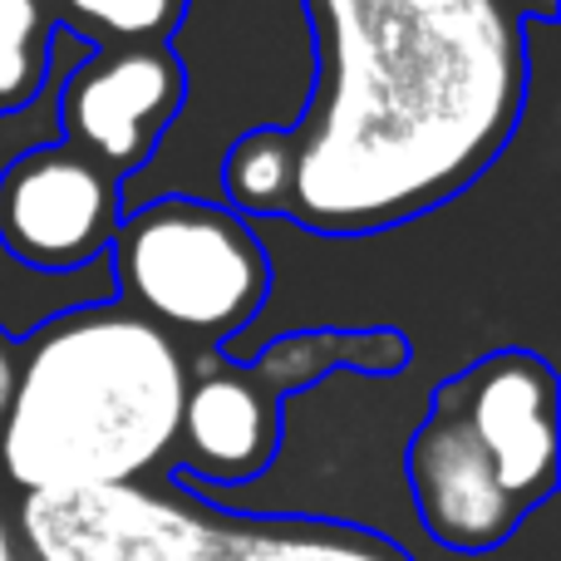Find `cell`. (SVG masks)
Wrapping results in <instances>:
<instances>
[{"label":"cell","instance_id":"2","mask_svg":"<svg viewBox=\"0 0 561 561\" xmlns=\"http://www.w3.org/2000/svg\"><path fill=\"white\" fill-rule=\"evenodd\" d=\"M187 359L128 306L49 320L15 359L0 463L25 493L138 483L178 444Z\"/></svg>","mask_w":561,"mask_h":561},{"label":"cell","instance_id":"16","mask_svg":"<svg viewBox=\"0 0 561 561\" xmlns=\"http://www.w3.org/2000/svg\"><path fill=\"white\" fill-rule=\"evenodd\" d=\"M49 20L45 0H0V114L30 104L49 75Z\"/></svg>","mask_w":561,"mask_h":561},{"label":"cell","instance_id":"13","mask_svg":"<svg viewBox=\"0 0 561 561\" xmlns=\"http://www.w3.org/2000/svg\"><path fill=\"white\" fill-rule=\"evenodd\" d=\"M114 300L118 286L108 256H94L75 272H39L0 247V340L10 345H25L35 330H45L59 316L114 306Z\"/></svg>","mask_w":561,"mask_h":561},{"label":"cell","instance_id":"14","mask_svg":"<svg viewBox=\"0 0 561 561\" xmlns=\"http://www.w3.org/2000/svg\"><path fill=\"white\" fill-rule=\"evenodd\" d=\"M290 183H296V158L286 134H247L222 163V203L247 222H272L286 217Z\"/></svg>","mask_w":561,"mask_h":561},{"label":"cell","instance_id":"9","mask_svg":"<svg viewBox=\"0 0 561 561\" xmlns=\"http://www.w3.org/2000/svg\"><path fill=\"white\" fill-rule=\"evenodd\" d=\"M183 79L163 45L94 49L59 89V144L79 148L124 183L153 158L173 124Z\"/></svg>","mask_w":561,"mask_h":561},{"label":"cell","instance_id":"6","mask_svg":"<svg viewBox=\"0 0 561 561\" xmlns=\"http://www.w3.org/2000/svg\"><path fill=\"white\" fill-rule=\"evenodd\" d=\"M483 444L503 493L537 513L557 493V369L542 350H483L434 379Z\"/></svg>","mask_w":561,"mask_h":561},{"label":"cell","instance_id":"3","mask_svg":"<svg viewBox=\"0 0 561 561\" xmlns=\"http://www.w3.org/2000/svg\"><path fill=\"white\" fill-rule=\"evenodd\" d=\"M183 99L153 158L118 183V207L158 197L222 203V163L247 134H290L316 84L306 0H183L173 35Z\"/></svg>","mask_w":561,"mask_h":561},{"label":"cell","instance_id":"11","mask_svg":"<svg viewBox=\"0 0 561 561\" xmlns=\"http://www.w3.org/2000/svg\"><path fill=\"white\" fill-rule=\"evenodd\" d=\"M414 365V345L399 335L394 325L375 330H330V325H290L272 330L247 359V375L276 399L306 394L310 385L330 375H365V379H389L409 375Z\"/></svg>","mask_w":561,"mask_h":561},{"label":"cell","instance_id":"8","mask_svg":"<svg viewBox=\"0 0 561 561\" xmlns=\"http://www.w3.org/2000/svg\"><path fill=\"white\" fill-rule=\"evenodd\" d=\"M404 483L419 527L458 557L497 552L533 517L503 493L483 444L438 385H428L424 414L404 438Z\"/></svg>","mask_w":561,"mask_h":561},{"label":"cell","instance_id":"4","mask_svg":"<svg viewBox=\"0 0 561 561\" xmlns=\"http://www.w3.org/2000/svg\"><path fill=\"white\" fill-rule=\"evenodd\" d=\"M118 306L153 320L163 335L222 345L242 335L272 300V252L227 203L158 197L124 213L108 247Z\"/></svg>","mask_w":561,"mask_h":561},{"label":"cell","instance_id":"5","mask_svg":"<svg viewBox=\"0 0 561 561\" xmlns=\"http://www.w3.org/2000/svg\"><path fill=\"white\" fill-rule=\"evenodd\" d=\"M20 537L35 561H217L222 507L144 483L25 493Z\"/></svg>","mask_w":561,"mask_h":561},{"label":"cell","instance_id":"19","mask_svg":"<svg viewBox=\"0 0 561 561\" xmlns=\"http://www.w3.org/2000/svg\"><path fill=\"white\" fill-rule=\"evenodd\" d=\"M0 561H20V557H15V537H10L5 513H0Z\"/></svg>","mask_w":561,"mask_h":561},{"label":"cell","instance_id":"10","mask_svg":"<svg viewBox=\"0 0 561 561\" xmlns=\"http://www.w3.org/2000/svg\"><path fill=\"white\" fill-rule=\"evenodd\" d=\"M178 438H183V463H173V483L237 493L276 463L280 399L266 394L247 369L187 379Z\"/></svg>","mask_w":561,"mask_h":561},{"label":"cell","instance_id":"18","mask_svg":"<svg viewBox=\"0 0 561 561\" xmlns=\"http://www.w3.org/2000/svg\"><path fill=\"white\" fill-rule=\"evenodd\" d=\"M10 389H15V350H10V340H0V419L10 409Z\"/></svg>","mask_w":561,"mask_h":561},{"label":"cell","instance_id":"17","mask_svg":"<svg viewBox=\"0 0 561 561\" xmlns=\"http://www.w3.org/2000/svg\"><path fill=\"white\" fill-rule=\"evenodd\" d=\"M507 5H513L527 25H557V15H561L557 0H507Z\"/></svg>","mask_w":561,"mask_h":561},{"label":"cell","instance_id":"7","mask_svg":"<svg viewBox=\"0 0 561 561\" xmlns=\"http://www.w3.org/2000/svg\"><path fill=\"white\" fill-rule=\"evenodd\" d=\"M118 222V178L69 144L35 148L0 173V247L25 266L75 272L108 256Z\"/></svg>","mask_w":561,"mask_h":561},{"label":"cell","instance_id":"12","mask_svg":"<svg viewBox=\"0 0 561 561\" xmlns=\"http://www.w3.org/2000/svg\"><path fill=\"white\" fill-rule=\"evenodd\" d=\"M217 561H414L399 542L335 517H232L222 513Z\"/></svg>","mask_w":561,"mask_h":561},{"label":"cell","instance_id":"1","mask_svg":"<svg viewBox=\"0 0 561 561\" xmlns=\"http://www.w3.org/2000/svg\"><path fill=\"white\" fill-rule=\"evenodd\" d=\"M316 84L286 134V222L355 242L468 197L507 158L533 94L507 0H306Z\"/></svg>","mask_w":561,"mask_h":561},{"label":"cell","instance_id":"15","mask_svg":"<svg viewBox=\"0 0 561 561\" xmlns=\"http://www.w3.org/2000/svg\"><path fill=\"white\" fill-rule=\"evenodd\" d=\"M49 20L75 30L94 49L163 45L173 35L183 0H45Z\"/></svg>","mask_w":561,"mask_h":561}]
</instances>
